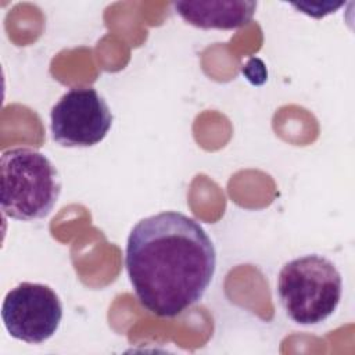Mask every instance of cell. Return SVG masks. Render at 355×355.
Here are the masks:
<instances>
[{
  "label": "cell",
  "instance_id": "8992f818",
  "mask_svg": "<svg viewBox=\"0 0 355 355\" xmlns=\"http://www.w3.org/2000/svg\"><path fill=\"white\" fill-rule=\"evenodd\" d=\"M176 12L190 25L201 29H237L250 24L257 1L219 0V1H176Z\"/></svg>",
  "mask_w": 355,
  "mask_h": 355
},
{
  "label": "cell",
  "instance_id": "7a4b0ae2",
  "mask_svg": "<svg viewBox=\"0 0 355 355\" xmlns=\"http://www.w3.org/2000/svg\"><path fill=\"white\" fill-rule=\"evenodd\" d=\"M0 207L6 216L31 222L46 218L61 193V179L53 162L40 151L17 147L0 158Z\"/></svg>",
  "mask_w": 355,
  "mask_h": 355
},
{
  "label": "cell",
  "instance_id": "3957f363",
  "mask_svg": "<svg viewBox=\"0 0 355 355\" xmlns=\"http://www.w3.org/2000/svg\"><path fill=\"white\" fill-rule=\"evenodd\" d=\"M343 279L323 255L308 254L283 265L277 276V295L286 315L297 324H319L337 309Z\"/></svg>",
  "mask_w": 355,
  "mask_h": 355
},
{
  "label": "cell",
  "instance_id": "277c9868",
  "mask_svg": "<svg viewBox=\"0 0 355 355\" xmlns=\"http://www.w3.org/2000/svg\"><path fill=\"white\" fill-rule=\"evenodd\" d=\"M1 319L12 338L28 344H42L58 330L62 304L50 286L22 282L6 294Z\"/></svg>",
  "mask_w": 355,
  "mask_h": 355
},
{
  "label": "cell",
  "instance_id": "6da1fadb",
  "mask_svg": "<svg viewBox=\"0 0 355 355\" xmlns=\"http://www.w3.org/2000/svg\"><path fill=\"white\" fill-rule=\"evenodd\" d=\"M126 272L139 302L161 318L197 304L216 269V251L193 218L164 211L139 220L128 236Z\"/></svg>",
  "mask_w": 355,
  "mask_h": 355
},
{
  "label": "cell",
  "instance_id": "5b68a950",
  "mask_svg": "<svg viewBox=\"0 0 355 355\" xmlns=\"http://www.w3.org/2000/svg\"><path fill=\"white\" fill-rule=\"evenodd\" d=\"M112 119L107 101L96 89L73 87L51 108V136L62 147H90L104 140Z\"/></svg>",
  "mask_w": 355,
  "mask_h": 355
}]
</instances>
